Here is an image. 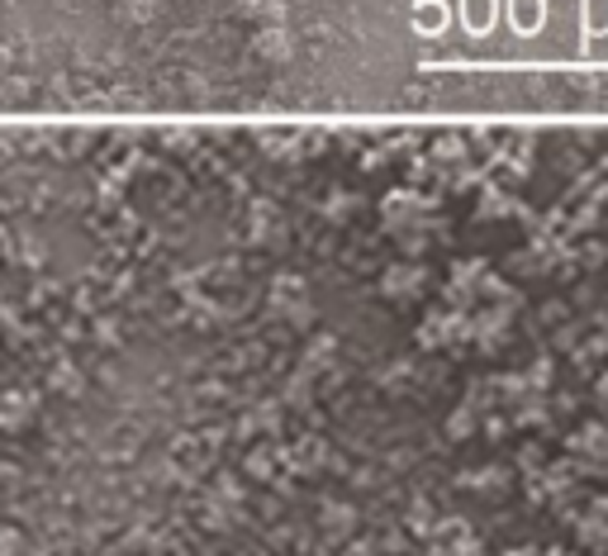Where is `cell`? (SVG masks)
<instances>
[{"mask_svg": "<svg viewBox=\"0 0 608 556\" xmlns=\"http://www.w3.org/2000/svg\"><path fill=\"white\" fill-rule=\"evenodd\" d=\"M0 556H608V124H0Z\"/></svg>", "mask_w": 608, "mask_h": 556, "instance_id": "1", "label": "cell"}, {"mask_svg": "<svg viewBox=\"0 0 608 556\" xmlns=\"http://www.w3.org/2000/svg\"><path fill=\"white\" fill-rule=\"evenodd\" d=\"M0 124H608V0H0Z\"/></svg>", "mask_w": 608, "mask_h": 556, "instance_id": "2", "label": "cell"}]
</instances>
